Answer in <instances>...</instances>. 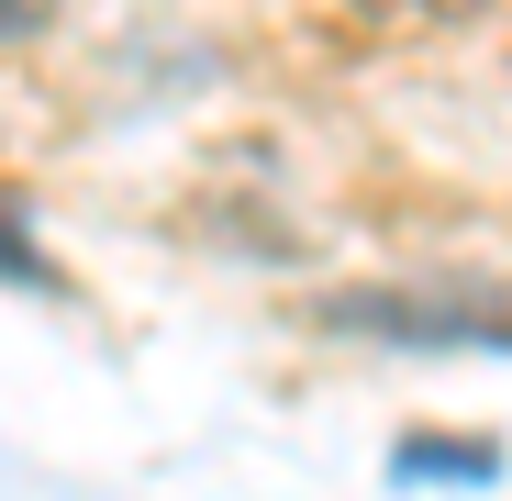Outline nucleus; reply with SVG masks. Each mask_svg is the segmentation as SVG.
<instances>
[{"instance_id": "3", "label": "nucleus", "mask_w": 512, "mask_h": 501, "mask_svg": "<svg viewBox=\"0 0 512 501\" xmlns=\"http://www.w3.org/2000/svg\"><path fill=\"white\" fill-rule=\"evenodd\" d=\"M379 12H401V23H457V12H479V0H379Z\"/></svg>"}, {"instance_id": "1", "label": "nucleus", "mask_w": 512, "mask_h": 501, "mask_svg": "<svg viewBox=\"0 0 512 501\" xmlns=\"http://www.w3.org/2000/svg\"><path fill=\"white\" fill-rule=\"evenodd\" d=\"M323 323L346 334H401V346H512V290H390V301H334Z\"/></svg>"}, {"instance_id": "4", "label": "nucleus", "mask_w": 512, "mask_h": 501, "mask_svg": "<svg viewBox=\"0 0 512 501\" xmlns=\"http://www.w3.org/2000/svg\"><path fill=\"white\" fill-rule=\"evenodd\" d=\"M45 12H56V0H12V45H34V34H45Z\"/></svg>"}, {"instance_id": "2", "label": "nucleus", "mask_w": 512, "mask_h": 501, "mask_svg": "<svg viewBox=\"0 0 512 501\" xmlns=\"http://www.w3.org/2000/svg\"><path fill=\"white\" fill-rule=\"evenodd\" d=\"M390 468H401V479H490L501 446H468V435H401Z\"/></svg>"}]
</instances>
